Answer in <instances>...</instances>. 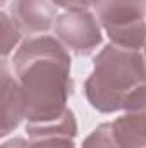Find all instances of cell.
<instances>
[{
    "label": "cell",
    "mask_w": 146,
    "mask_h": 148,
    "mask_svg": "<svg viewBox=\"0 0 146 148\" xmlns=\"http://www.w3.org/2000/svg\"><path fill=\"white\" fill-rule=\"evenodd\" d=\"M145 81L143 53L110 43L93 60V73L84 83V93L93 109L113 114L124 109L129 93Z\"/></svg>",
    "instance_id": "cell-2"
},
{
    "label": "cell",
    "mask_w": 146,
    "mask_h": 148,
    "mask_svg": "<svg viewBox=\"0 0 146 148\" xmlns=\"http://www.w3.org/2000/svg\"><path fill=\"white\" fill-rule=\"evenodd\" d=\"M52 2L55 5H59V7L72 10V9H88L93 0H52Z\"/></svg>",
    "instance_id": "cell-11"
},
{
    "label": "cell",
    "mask_w": 146,
    "mask_h": 148,
    "mask_svg": "<svg viewBox=\"0 0 146 148\" xmlns=\"http://www.w3.org/2000/svg\"><path fill=\"white\" fill-rule=\"evenodd\" d=\"M81 148H120L113 131H112V122H103L100 124L84 141Z\"/></svg>",
    "instance_id": "cell-9"
},
{
    "label": "cell",
    "mask_w": 146,
    "mask_h": 148,
    "mask_svg": "<svg viewBox=\"0 0 146 148\" xmlns=\"http://www.w3.org/2000/svg\"><path fill=\"white\" fill-rule=\"evenodd\" d=\"M143 59H145V69H146V43L143 47Z\"/></svg>",
    "instance_id": "cell-13"
},
{
    "label": "cell",
    "mask_w": 146,
    "mask_h": 148,
    "mask_svg": "<svg viewBox=\"0 0 146 148\" xmlns=\"http://www.w3.org/2000/svg\"><path fill=\"white\" fill-rule=\"evenodd\" d=\"M55 33L60 43L76 55H89L102 43L98 19L88 9H72L59 16Z\"/></svg>",
    "instance_id": "cell-4"
},
{
    "label": "cell",
    "mask_w": 146,
    "mask_h": 148,
    "mask_svg": "<svg viewBox=\"0 0 146 148\" xmlns=\"http://www.w3.org/2000/svg\"><path fill=\"white\" fill-rule=\"evenodd\" d=\"M26 133L29 136V148H76L77 122L72 110L67 109L53 121L28 122Z\"/></svg>",
    "instance_id": "cell-5"
},
{
    "label": "cell",
    "mask_w": 146,
    "mask_h": 148,
    "mask_svg": "<svg viewBox=\"0 0 146 148\" xmlns=\"http://www.w3.org/2000/svg\"><path fill=\"white\" fill-rule=\"evenodd\" d=\"M91 5L113 45L129 50L145 47L146 0H93Z\"/></svg>",
    "instance_id": "cell-3"
},
{
    "label": "cell",
    "mask_w": 146,
    "mask_h": 148,
    "mask_svg": "<svg viewBox=\"0 0 146 148\" xmlns=\"http://www.w3.org/2000/svg\"><path fill=\"white\" fill-rule=\"evenodd\" d=\"M10 14L21 33L35 35L46 33L52 28L57 9L52 0H14Z\"/></svg>",
    "instance_id": "cell-6"
},
{
    "label": "cell",
    "mask_w": 146,
    "mask_h": 148,
    "mask_svg": "<svg viewBox=\"0 0 146 148\" xmlns=\"http://www.w3.org/2000/svg\"><path fill=\"white\" fill-rule=\"evenodd\" d=\"M113 136L120 148H146V117L124 112L112 122Z\"/></svg>",
    "instance_id": "cell-8"
},
{
    "label": "cell",
    "mask_w": 146,
    "mask_h": 148,
    "mask_svg": "<svg viewBox=\"0 0 146 148\" xmlns=\"http://www.w3.org/2000/svg\"><path fill=\"white\" fill-rule=\"evenodd\" d=\"M0 21H2V50H3V57H7L9 52L19 43L23 33L16 24V21L7 16V12L0 14Z\"/></svg>",
    "instance_id": "cell-10"
},
{
    "label": "cell",
    "mask_w": 146,
    "mask_h": 148,
    "mask_svg": "<svg viewBox=\"0 0 146 148\" xmlns=\"http://www.w3.org/2000/svg\"><path fill=\"white\" fill-rule=\"evenodd\" d=\"M2 136L14 131L24 117V100L16 76L9 73L7 57L2 62Z\"/></svg>",
    "instance_id": "cell-7"
},
{
    "label": "cell",
    "mask_w": 146,
    "mask_h": 148,
    "mask_svg": "<svg viewBox=\"0 0 146 148\" xmlns=\"http://www.w3.org/2000/svg\"><path fill=\"white\" fill-rule=\"evenodd\" d=\"M12 64L28 122H48L67 110L74 83L71 57L60 40L52 36L24 40L14 53Z\"/></svg>",
    "instance_id": "cell-1"
},
{
    "label": "cell",
    "mask_w": 146,
    "mask_h": 148,
    "mask_svg": "<svg viewBox=\"0 0 146 148\" xmlns=\"http://www.w3.org/2000/svg\"><path fill=\"white\" fill-rule=\"evenodd\" d=\"M2 148H29V143L23 138H12V140L5 141Z\"/></svg>",
    "instance_id": "cell-12"
},
{
    "label": "cell",
    "mask_w": 146,
    "mask_h": 148,
    "mask_svg": "<svg viewBox=\"0 0 146 148\" xmlns=\"http://www.w3.org/2000/svg\"><path fill=\"white\" fill-rule=\"evenodd\" d=\"M2 2H5V0H2Z\"/></svg>",
    "instance_id": "cell-14"
}]
</instances>
